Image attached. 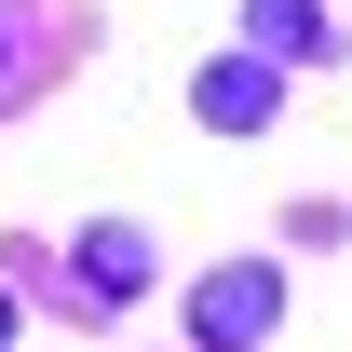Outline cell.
Masks as SVG:
<instances>
[{"mask_svg":"<svg viewBox=\"0 0 352 352\" xmlns=\"http://www.w3.org/2000/svg\"><path fill=\"white\" fill-rule=\"evenodd\" d=\"M271 311H285V271H271V258H230V271L190 285V339H204V352H258Z\"/></svg>","mask_w":352,"mask_h":352,"instance_id":"obj_1","label":"cell"},{"mask_svg":"<svg viewBox=\"0 0 352 352\" xmlns=\"http://www.w3.org/2000/svg\"><path fill=\"white\" fill-rule=\"evenodd\" d=\"M68 285H82V298H135V285H149V230H82V244H68Z\"/></svg>","mask_w":352,"mask_h":352,"instance_id":"obj_2","label":"cell"},{"mask_svg":"<svg viewBox=\"0 0 352 352\" xmlns=\"http://www.w3.org/2000/svg\"><path fill=\"white\" fill-rule=\"evenodd\" d=\"M190 95H204V122H217V135H258V122H271V54H217Z\"/></svg>","mask_w":352,"mask_h":352,"instance_id":"obj_3","label":"cell"},{"mask_svg":"<svg viewBox=\"0 0 352 352\" xmlns=\"http://www.w3.org/2000/svg\"><path fill=\"white\" fill-rule=\"evenodd\" d=\"M244 41H258L271 68H311V54H339V28H325L311 0H244Z\"/></svg>","mask_w":352,"mask_h":352,"instance_id":"obj_4","label":"cell"},{"mask_svg":"<svg viewBox=\"0 0 352 352\" xmlns=\"http://www.w3.org/2000/svg\"><path fill=\"white\" fill-rule=\"evenodd\" d=\"M0 339H14V285H0Z\"/></svg>","mask_w":352,"mask_h":352,"instance_id":"obj_5","label":"cell"},{"mask_svg":"<svg viewBox=\"0 0 352 352\" xmlns=\"http://www.w3.org/2000/svg\"><path fill=\"white\" fill-rule=\"evenodd\" d=\"M0 54H14V41H0Z\"/></svg>","mask_w":352,"mask_h":352,"instance_id":"obj_6","label":"cell"}]
</instances>
